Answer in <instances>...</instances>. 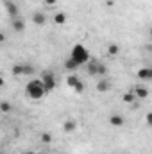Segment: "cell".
Masks as SVG:
<instances>
[{"label": "cell", "mask_w": 152, "mask_h": 154, "mask_svg": "<svg viewBox=\"0 0 152 154\" xmlns=\"http://www.w3.org/2000/svg\"><path fill=\"white\" fill-rule=\"evenodd\" d=\"M25 95L32 100H39L47 95L45 88H43V82L39 79H31L27 84H25Z\"/></svg>", "instance_id": "cell-1"}, {"label": "cell", "mask_w": 152, "mask_h": 154, "mask_svg": "<svg viewBox=\"0 0 152 154\" xmlns=\"http://www.w3.org/2000/svg\"><path fill=\"white\" fill-rule=\"evenodd\" d=\"M70 59H74L77 65L81 66V65H86V63H88V61L91 59V56H90V52H88V48H86L84 45L77 43V45H74V48H72Z\"/></svg>", "instance_id": "cell-2"}, {"label": "cell", "mask_w": 152, "mask_h": 154, "mask_svg": "<svg viewBox=\"0 0 152 154\" xmlns=\"http://www.w3.org/2000/svg\"><path fill=\"white\" fill-rule=\"evenodd\" d=\"M86 70H88L90 75H95V77H104L108 74L106 65H104L102 61H99V59H90V61L86 63Z\"/></svg>", "instance_id": "cell-3"}, {"label": "cell", "mask_w": 152, "mask_h": 154, "mask_svg": "<svg viewBox=\"0 0 152 154\" xmlns=\"http://www.w3.org/2000/svg\"><path fill=\"white\" fill-rule=\"evenodd\" d=\"M34 66L29 65V63H16L13 68H11V74L14 77H29V75H34Z\"/></svg>", "instance_id": "cell-4"}, {"label": "cell", "mask_w": 152, "mask_h": 154, "mask_svg": "<svg viewBox=\"0 0 152 154\" xmlns=\"http://www.w3.org/2000/svg\"><path fill=\"white\" fill-rule=\"evenodd\" d=\"M39 81L43 82V88H45V91L48 93V91H54V88H56V75L52 74V72H48V70H45L41 77H39Z\"/></svg>", "instance_id": "cell-5"}, {"label": "cell", "mask_w": 152, "mask_h": 154, "mask_svg": "<svg viewBox=\"0 0 152 154\" xmlns=\"http://www.w3.org/2000/svg\"><path fill=\"white\" fill-rule=\"evenodd\" d=\"M4 7H5V13L9 14L11 20L18 18V5H16L13 0H4Z\"/></svg>", "instance_id": "cell-6"}, {"label": "cell", "mask_w": 152, "mask_h": 154, "mask_svg": "<svg viewBox=\"0 0 152 154\" xmlns=\"http://www.w3.org/2000/svg\"><path fill=\"white\" fill-rule=\"evenodd\" d=\"M109 90H111V82H109V79L102 77V79L97 82V91H100V93H106V91H109Z\"/></svg>", "instance_id": "cell-7"}, {"label": "cell", "mask_w": 152, "mask_h": 154, "mask_svg": "<svg viewBox=\"0 0 152 154\" xmlns=\"http://www.w3.org/2000/svg\"><path fill=\"white\" fill-rule=\"evenodd\" d=\"M108 120H109V125H113V127H122V125H123V122H125V120H123V116L118 115V113L109 115Z\"/></svg>", "instance_id": "cell-8"}, {"label": "cell", "mask_w": 152, "mask_h": 154, "mask_svg": "<svg viewBox=\"0 0 152 154\" xmlns=\"http://www.w3.org/2000/svg\"><path fill=\"white\" fill-rule=\"evenodd\" d=\"M138 79H140V81H150L152 79V68H149V66L140 68V70H138Z\"/></svg>", "instance_id": "cell-9"}, {"label": "cell", "mask_w": 152, "mask_h": 154, "mask_svg": "<svg viewBox=\"0 0 152 154\" xmlns=\"http://www.w3.org/2000/svg\"><path fill=\"white\" fill-rule=\"evenodd\" d=\"M11 25H13V31H14V32H23V31H25V22L20 20V18L11 20Z\"/></svg>", "instance_id": "cell-10"}, {"label": "cell", "mask_w": 152, "mask_h": 154, "mask_svg": "<svg viewBox=\"0 0 152 154\" xmlns=\"http://www.w3.org/2000/svg\"><path fill=\"white\" fill-rule=\"evenodd\" d=\"M132 93H134V97L145 99V97H149V88L147 86H136V88H132Z\"/></svg>", "instance_id": "cell-11"}, {"label": "cell", "mask_w": 152, "mask_h": 154, "mask_svg": "<svg viewBox=\"0 0 152 154\" xmlns=\"http://www.w3.org/2000/svg\"><path fill=\"white\" fill-rule=\"evenodd\" d=\"M52 20H54V23H57V25H63V23H66L68 16H66V13L59 11V13H56V14L52 16Z\"/></svg>", "instance_id": "cell-12"}, {"label": "cell", "mask_w": 152, "mask_h": 154, "mask_svg": "<svg viewBox=\"0 0 152 154\" xmlns=\"http://www.w3.org/2000/svg\"><path fill=\"white\" fill-rule=\"evenodd\" d=\"M32 22H34L36 25H43V23L47 22V16H45L41 11H36V13L32 14Z\"/></svg>", "instance_id": "cell-13"}, {"label": "cell", "mask_w": 152, "mask_h": 154, "mask_svg": "<svg viewBox=\"0 0 152 154\" xmlns=\"http://www.w3.org/2000/svg\"><path fill=\"white\" fill-rule=\"evenodd\" d=\"M75 127H77V122L74 120V118H68V120L63 124V129H65L66 133H74V131H75Z\"/></svg>", "instance_id": "cell-14"}, {"label": "cell", "mask_w": 152, "mask_h": 154, "mask_svg": "<svg viewBox=\"0 0 152 154\" xmlns=\"http://www.w3.org/2000/svg\"><path fill=\"white\" fill-rule=\"evenodd\" d=\"M65 68H66V70H70V72H75L77 68H79V65H77L74 59H70V57H68V59L65 61Z\"/></svg>", "instance_id": "cell-15"}, {"label": "cell", "mask_w": 152, "mask_h": 154, "mask_svg": "<svg viewBox=\"0 0 152 154\" xmlns=\"http://www.w3.org/2000/svg\"><path fill=\"white\" fill-rule=\"evenodd\" d=\"M79 81H81V79H79V77L75 75V74H70V75L66 77V84H68L70 88H74V86H75Z\"/></svg>", "instance_id": "cell-16"}, {"label": "cell", "mask_w": 152, "mask_h": 154, "mask_svg": "<svg viewBox=\"0 0 152 154\" xmlns=\"http://www.w3.org/2000/svg\"><path fill=\"white\" fill-rule=\"evenodd\" d=\"M39 140H41L43 143H47V145L54 142V138H52V134H50V133H41V134H39Z\"/></svg>", "instance_id": "cell-17"}, {"label": "cell", "mask_w": 152, "mask_h": 154, "mask_svg": "<svg viewBox=\"0 0 152 154\" xmlns=\"http://www.w3.org/2000/svg\"><path fill=\"white\" fill-rule=\"evenodd\" d=\"M118 52H120V47H118L116 43H109V45H108V54H109V56H116Z\"/></svg>", "instance_id": "cell-18"}, {"label": "cell", "mask_w": 152, "mask_h": 154, "mask_svg": "<svg viewBox=\"0 0 152 154\" xmlns=\"http://www.w3.org/2000/svg\"><path fill=\"white\" fill-rule=\"evenodd\" d=\"M11 109H13V106H11L9 102H5V100H4V102H0V111H4V113H9Z\"/></svg>", "instance_id": "cell-19"}, {"label": "cell", "mask_w": 152, "mask_h": 154, "mask_svg": "<svg viewBox=\"0 0 152 154\" xmlns=\"http://www.w3.org/2000/svg\"><path fill=\"white\" fill-rule=\"evenodd\" d=\"M132 100H134V93H132V91H127V93L123 95V102H127V104H132Z\"/></svg>", "instance_id": "cell-20"}, {"label": "cell", "mask_w": 152, "mask_h": 154, "mask_svg": "<svg viewBox=\"0 0 152 154\" xmlns=\"http://www.w3.org/2000/svg\"><path fill=\"white\" fill-rule=\"evenodd\" d=\"M74 90H75V93H82V91H84V82H82V81H79L75 86H74Z\"/></svg>", "instance_id": "cell-21"}, {"label": "cell", "mask_w": 152, "mask_h": 154, "mask_svg": "<svg viewBox=\"0 0 152 154\" xmlns=\"http://www.w3.org/2000/svg\"><path fill=\"white\" fill-rule=\"evenodd\" d=\"M43 4H45L47 7H52V5H56V4H57V0H43Z\"/></svg>", "instance_id": "cell-22"}, {"label": "cell", "mask_w": 152, "mask_h": 154, "mask_svg": "<svg viewBox=\"0 0 152 154\" xmlns=\"http://www.w3.org/2000/svg\"><path fill=\"white\" fill-rule=\"evenodd\" d=\"M4 41H5V32L0 31V43H4Z\"/></svg>", "instance_id": "cell-23"}, {"label": "cell", "mask_w": 152, "mask_h": 154, "mask_svg": "<svg viewBox=\"0 0 152 154\" xmlns=\"http://www.w3.org/2000/svg\"><path fill=\"white\" fill-rule=\"evenodd\" d=\"M0 86H4V77L0 75Z\"/></svg>", "instance_id": "cell-24"}, {"label": "cell", "mask_w": 152, "mask_h": 154, "mask_svg": "<svg viewBox=\"0 0 152 154\" xmlns=\"http://www.w3.org/2000/svg\"><path fill=\"white\" fill-rule=\"evenodd\" d=\"M111 2H114V0H111Z\"/></svg>", "instance_id": "cell-25"}]
</instances>
